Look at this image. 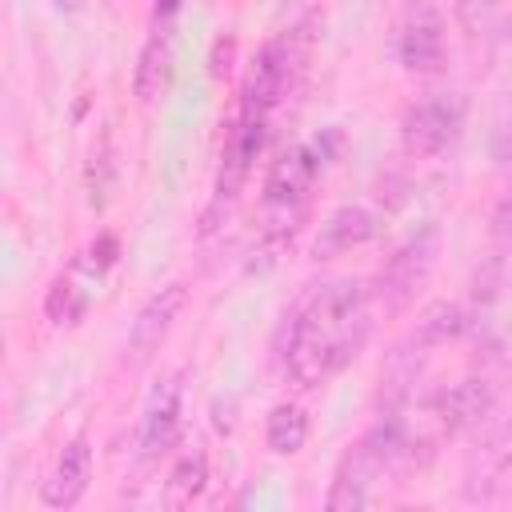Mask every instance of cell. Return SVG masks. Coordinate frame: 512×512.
Returning <instances> with one entry per match:
<instances>
[{
    "label": "cell",
    "instance_id": "1",
    "mask_svg": "<svg viewBox=\"0 0 512 512\" xmlns=\"http://www.w3.org/2000/svg\"><path fill=\"white\" fill-rule=\"evenodd\" d=\"M372 336V296L360 280L308 284L284 312L276 332V356L292 384L320 388L344 372Z\"/></svg>",
    "mask_w": 512,
    "mask_h": 512
},
{
    "label": "cell",
    "instance_id": "2",
    "mask_svg": "<svg viewBox=\"0 0 512 512\" xmlns=\"http://www.w3.org/2000/svg\"><path fill=\"white\" fill-rule=\"evenodd\" d=\"M316 176H320V152L312 144L288 148L268 168L264 196H260V244H264V252H280L296 236V228L308 212V196H312Z\"/></svg>",
    "mask_w": 512,
    "mask_h": 512
},
{
    "label": "cell",
    "instance_id": "3",
    "mask_svg": "<svg viewBox=\"0 0 512 512\" xmlns=\"http://www.w3.org/2000/svg\"><path fill=\"white\" fill-rule=\"evenodd\" d=\"M304 56H308V36H304V28H292V32H284V36L268 40V44L260 48V56H256V64H252V72H248V80H244L240 112L268 120V112L284 100L292 76L300 72Z\"/></svg>",
    "mask_w": 512,
    "mask_h": 512
},
{
    "label": "cell",
    "instance_id": "4",
    "mask_svg": "<svg viewBox=\"0 0 512 512\" xmlns=\"http://www.w3.org/2000/svg\"><path fill=\"white\" fill-rule=\"evenodd\" d=\"M264 148V116H244L232 124L228 140H224V152H220V172H216V188H212V204L200 220V236H208L212 228H220L252 172V160L260 156Z\"/></svg>",
    "mask_w": 512,
    "mask_h": 512
},
{
    "label": "cell",
    "instance_id": "5",
    "mask_svg": "<svg viewBox=\"0 0 512 512\" xmlns=\"http://www.w3.org/2000/svg\"><path fill=\"white\" fill-rule=\"evenodd\" d=\"M436 256H440V232L436 228H420L416 236H408L388 256V264L380 268V280H376V292H380L388 312H404L416 300V292L428 284V276L436 268Z\"/></svg>",
    "mask_w": 512,
    "mask_h": 512
},
{
    "label": "cell",
    "instance_id": "6",
    "mask_svg": "<svg viewBox=\"0 0 512 512\" xmlns=\"http://www.w3.org/2000/svg\"><path fill=\"white\" fill-rule=\"evenodd\" d=\"M464 124V100L456 92H432L424 100H416L404 120H400V144L408 156L416 160H428V156H440L456 132Z\"/></svg>",
    "mask_w": 512,
    "mask_h": 512
},
{
    "label": "cell",
    "instance_id": "7",
    "mask_svg": "<svg viewBox=\"0 0 512 512\" xmlns=\"http://www.w3.org/2000/svg\"><path fill=\"white\" fill-rule=\"evenodd\" d=\"M184 304H188V288H184V284H164L156 296H148V304H144V308L136 312V320H132L128 344H124V352H128L132 364H148V360L164 348V340H168V332L176 328Z\"/></svg>",
    "mask_w": 512,
    "mask_h": 512
},
{
    "label": "cell",
    "instance_id": "8",
    "mask_svg": "<svg viewBox=\"0 0 512 512\" xmlns=\"http://www.w3.org/2000/svg\"><path fill=\"white\" fill-rule=\"evenodd\" d=\"M384 472H388L384 460H380L364 440H356V444L344 452V460H340V468H336V476H332V488H328V496H324V508H328V512H360V508H368L372 484H376Z\"/></svg>",
    "mask_w": 512,
    "mask_h": 512
},
{
    "label": "cell",
    "instance_id": "9",
    "mask_svg": "<svg viewBox=\"0 0 512 512\" xmlns=\"http://www.w3.org/2000/svg\"><path fill=\"white\" fill-rule=\"evenodd\" d=\"M488 412H492V384L480 380V376H464V380L448 384L428 404V416L436 424V436H456L464 428H476Z\"/></svg>",
    "mask_w": 512,
    "mask_h": 512
},
{
    "label": "cell",
    "instance_id": "10",
    "mask_svg": "<svg viewBox=\"0 0 512 512\" xmlns=\"http://www.w3.org/2000/svg\"><path fill=\"white\" fill-rule=\"evenodd\" d=\"M180 424H184V384H180V376H168L144 404L140 432H136L140 452L144 456H164L180 440Z\"/></svg>",
    "mask_w": 512,
    "mask_h": 512
},
{
    "label": "cell",
    "instance_id": "11",
    "mask_svg": "<svg viewBox=\"0 0 512 512\" xmlns=\"http://www.w3.org/2000/svg\"><path fill=\"white\" fill-rule=\"evenodd\" d=\"M100 280V268L88 260V256H76L68 272H60L52 284H48V296H44V316L56 324V328H72L84 320L88 304H92V288Z\"/></svg>",
    "mask_w": 512,
    "mask_h": 512
},
{
    "label": "cell",
    "instance_id": "12",
    "mask_svg": "<svg viewBox=\"0 0 512 512\" xmlns=\"http://www.w3.org/2000/svg\"><path fill=\"white\" fill-rule=\"evenodd\" d=\"M376 236V212H368L364 204H340L324 216L316 240H312V256L316 260H336L360 244H368Z\"/></svg>",
    "mask_w": 512,
    "mask_h": 512
},
{
    "label": "cell",
    "instance_id": "13",
    "mask_svg": "<svg viewBox=\"0 0 512 512\" xmlns=\"http://www.w3.org/2000/svg\"><path fill=\"white\" fill-rule=\"evenodd\" d=\"M88 480H92V444H88V436H76L56 456V468L48 472V480L40 488V500L48 508H72L88 492Z\"/></svg>",
    "mask_w": 512,
    "mask_h": 512
},
{
    "label": "cell",
    "instance_id": "14",
    "mask_svg": "<svg viewBox=\"0 0 512 512\" xmlns=\"http://www.w3.org/2000/svg\"><path fill=\"white\" fill-rule=\"evenodd\" d=\"M400 64L408 72H436L444 64V24L432 8H416L400 28Z\"/></svg>",
    "mask_w": 512,
    "mask_h": 512
},
{
    "label": "cell",
    "instance_id": "15",
    "mask_svg": "<svg viewBox=\"0 0 512 512\" xmlns=\"http://www.w3.org/2000/svg\"><path fill=\"white\" fill-rule=\"evenodd\" d=\"M168 80H172V44H168V32H152L136 56L132 92L140 104H152L168 92Z\"/></svg>",
    "mask_w": 512,
    "mask_h": 512
},
{
    "label": "cell",
    "instance_id": "16",
    "mask_svg": "<svg viewBox=\"0 0 512 512\" xmlns=\"http://www.w3.org/2000/svg\"><path fill=\"white\" fill-rule=\"evenodd\" d=\"M464 332H468V312H464V304H456V300H436V304H428V308L416 316V328L408 332V348L424 352V348L460 340Z\"/></svg>",
    "mask_w": 512,
    "mask_h": 512
},
{
    "label": "cell",
    "instance_id": "17",
    "mask_svg": "<svg viewBox=\"0 0 512 512\" xmlns=\"http://www.w3.org/2000/svg\"><path fill=\"white\" fill-rule=\"evenodd\" d=\"M204 488H208V456H204V448H192L172 464V472L164 480V504L188 508Z\"/></svg>",
    "mask_w": 512,
    "mask_h": 512
},
{
    "label": "cell",
    "instance_id": "18",
    "mask_svg": "<svg viewBox=\"0 0 512 512\" xmlns=\"http://www.w3.org/2000/svg\"><path fill=\"white\" fill-rule=\"evenodd\" d=\"M308 440V416L300 404H276L264 424V444L276 456H296Z\"/></svg>",
    "mask_w": 512,
    "mask_h": 512
},
{
    "label": "cell",
    "instance_id": "19",
    "mask_svg": "<svg viewBox=\"0 0 512 512\" xmlns=\"http://www.w3.org/2000/svg\"><path fill=\"white\" fill-rule=\"evenodd\" d=\"M508 460H512V428H500V432L484 436L476 456H472V464H480V480H488V484H496V476L504 472Z\"/></svg>",
    "mask_w": 512,
    "mask_h": 512
},
{
    "label": "cell",
    "instance_id": "20",
    "mask_svg": "<svg viewBox=\"0 0 512 512\" xmlns=\"http://www.w3.org/2000/svg\"><path fill=\"white\" fill-rule=\"evenodd\" d=\"M112 188H116V160H112V148H108V140H104V144L92 152V160H88V192H92V204L104 208L108 196H112Z\"/></svg>",
    "mask_w": 512,
    "mask_h": 512
},
{
    "label": "cell",
    "instance_id": "21",
    "mask_svg": "<svg viewBox=\"0 0 512 512\" xmlns=\"http://www.w3.org/2000/svg\"><path fill=\"white\" fill-rule=\"evenodd\" d=\"M496 12V0H456V20L464 32H484Z\"/></svg>",
    "mask_w": 512,
    "mask_h": 512
},
{
    "label": "cell",
    "instance_id": "22",
    "mask_svg": "<svg viewBox=\"0 0 512 512\" xmlns=\"http://www.w3.org/2000/svg\"><path fill=\"white\" fill-rule=\"evenodd\" d=\"M492 240L496 244H504V248H512V192L496 204V212H492Z\"/></svg>",
    "mask_w": 512,
    "mask_h": 512
},
{
    "label": "cell",
    "instance_id": "23",
    "mask_svg": "<svg viewBox=\"0 0 512 512\" xmlns=\"http://www.w3.org/2000/svg\"><path fill=\"white\" fill-rule=\"evenodd\" d=\"M232 56H236V40H232V36H220V40L212 44V76H216V80L232 72Z\"/></svg>",
    "mask_w": 512,
    "mask_h": 512
},
{
    "label": "cell",
    "instance_id": "24",
    "mask_svg": "<svg viewBox=\"0 0 512 512\" xmlns=\"http://www.w3.org/2000/svg\"><path fill=\"white\" fill-rule=\"evenodd\" d=\"M88 260H92V264L104 272V268L116 260V236H100V240L88 248Z\"/></svg>",
    "mask_w": 512,
    "mask_h": 512
},
{
    "label": "cell",
    "instance_id": "25",
    "mask_svg": "<svg viewBox=\"0 0 512 512\" xmlns=\"http://www.w3.org/2000/svg\"><path fill=\"white\" fill-rule=\"evenodd\" d=\"M52 4H56V12H80L88 0H52Z\"/></svg>",
    "mask_w": 512,
    "mask_h": 512
}]
</instances>
